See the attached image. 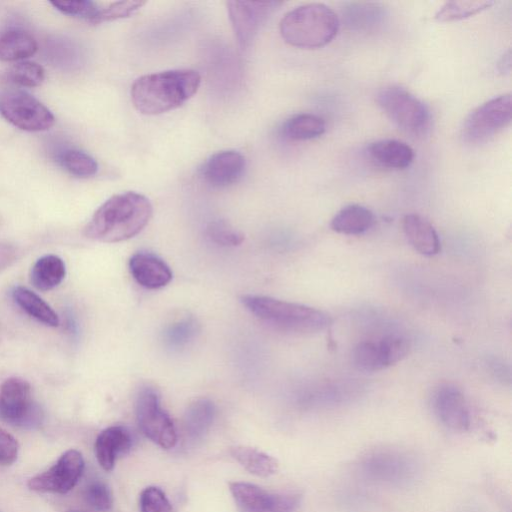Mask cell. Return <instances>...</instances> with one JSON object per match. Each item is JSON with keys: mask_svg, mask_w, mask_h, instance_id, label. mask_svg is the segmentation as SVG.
<instances>
[{"mask_svg": "<svg viewBox=\"0 0 512 512\" xmlns=\"http://www.w3.org/2000/svg\"><path fill=\"white\" fill-rule=\"evenodd\" d=\"M0 115L13 126L28 132L46 131L55 123L54 115L43 103L19 89L0 92Z\"/></svg>", "mask_w": 512, "mask_h": 512, "instance_id": "obj_7", "label": "cell"}, {"mask_svg": "<svg viewBox=\"0 0 512 512\" xmlns=\"http://www.w3.org/2000/svg\"><path fill=\"white\" fill-rule=\"evenodd\" d=\"M141 512H173L165 493L158 487H146L140 495Z\"/></svg>", "mask_w": 512, "mask_h": 512, "instance_id": "obj_36", "label": "cell"}, {"mask_svg": "<svg viewBox=\"0 0 512 512\" xmlns=\"http://www.w3.org/2000/svg\"><path fill=\"white\" fill-rule=\"evenodd\" d=\"M404 234L419 253L432 256L440 251L439 236L432 224L418 214H407L402 221Z\"/></svg>", "mask_w": 512, "mask_h": 512, "instance_id": "obj_19", "label": "cell"}, {"mask_svg": "<svg viewBox=\"0 0 512 512\" xmlns=\"http://www.w3.org/2000/svg\"><path fill=\"white\" fill-rule=\"evenodd\" d=\"M494 4L491 0L448 1L436 12L435 19L441 22L461 20L471 17Z\"/></svg>", "mask_w": 512, "mask_h": 512, "instance_id": "obj_28", "label": "cell"}, {"mask_svg": "<svg viewBox=\"0 0 512 512\" xmlns=\"http://www.w3.org/2000/svg\"><path fill=\"white\" fill-rule=\"evenodd\" d=\"M8 78L21 87H38L45 79L43 67L35 62L22 61L14 64L8 71Z\"/></svg>", "mask_w": 512, "mask_h": 512, "instance_id": "obj_31", "label": "cell"}, {"mask_svg": "<svg viewBox=\"0 0 512 512\" xmlns=\"http://www.w3.org/2000/svg\"><path fill=\"white\" fill-rule=\"evenodd\" d=\"M60 163L70 174L81 178L91 177L98 170L96 160L89 154L77 149L64 151L60 155Z\"/></svg>", "mask_w": 512, "mask_h": 512, "instance_id": "obj_29", "label": "cell"}, {"mask_svg": "<svg viewBox=\"0 0 512 512\" xmlns=\"http://www.w3.org/2000/svg\"><path fill=\"white\" fill-rule=\"evenodd\" d=\"M373 212L358 204L343 207L331 220V228L345 235H359L369 230L374 224Z\"/></svg>", "mask_w": 512, "mask_h": 512, "instance_id": "obj_22", "label": "cell"}, {"mask_svg": "<svg viewBox=\"0 0 512 512\" xmlns=\"http://www.w3.org/2000/svg\"><path fill=\"white\" fill-rule=\"evenodd\" d=\"M280 34L291 46L303 49L320 48L337 34V14L322 3H309L287 12L280 21Z\"/></svg>", "mask_w": 512, "mask_h": 512, "instance_id": "obj_4", "label": "cell"}, {"mask_svg": "<svg viewBox=\"0 0 512 512\" xmlns=\"http://www.w3.org/2000/svg\"><path fill=\"white\" fill-rule=\"evenodd\" d=\"M432 406L439 421L447 428L458 432L469 429V406L465 396L456 386L441 385L434 393Z\"/></svg>", "mask_w": 512, "mask_h": 512, "instance_id": "obj_15", "label": "cell"}, {"mask_svg": "<svg viewBox=\"0 0 512 512\" xmlns=\"http://www.w3.org/2000/svg\"><path fill=\"white\" fill-rule=\"evenodd\" d=\"M361 466L368 477L392 484L407 482L416 472L415 463L410 457L389 450L367 455Z\"/></svg>", "mask_w": 512, "mask_h": 512, "instance_id": "obj_14", "label": "cell"}, {"mask_svg": "<svg viewBox=\"0 0 512 512\" xmlns=\"http://www.w3.org/2000/svg\"><path fill=\"white\" fill-rule=\"evenodd\" d=\"M0 420L12 426L34 429L43 421V411L33 399L30 384L10 377L0 386Z\"/></svg>", "mask_w": 512, "mask_h": 512, "instance_id": "obj_6", "label": "cell"}, {"mask_svg": "<svg viewBox=\"0 0 512 512\" xmlns=\"http://www.w3.org/2000/svg\"><path fill=\"white\" fill-rule=\"evenodd\" d=\"M510 94L494 97L473 110L465 119L462 138L470 144L487 142L511 122Z\"/></svg>", "mask_w": 512, "mask_h": 512, "instance_id": "obj_8", "label": "cell"}, {"mask_svg": "<svg viewBox=\"0 0 512 512\" xmlns=\"http://www.w3.org/2000/svg\"><path fill=\"white\" fill-rule=\"evenodd\" d=\"M230 453L244 469L256 476L269 477L278 470V461L256 448L237 445L230 449Z\"/></svg>", "mask_w": 512, "mask_h": 512, "instance_id": "obj_26", "label": "cell"}, {"mask_svg": "<svg viewBox=\"0 0 512 512\" xmlns=\"http://www.w3.org/2000/svg\"><path fill=\"white\" fill-rule=\"evenodd\" d=\"M376 102L400 129L414 136L423 135L430 125L427 106L407 89L390 85L381 88Z\"/></svg>", "mask_w": 512, "mask_h": 512, "instance_id": "obj_5", "label": "cell"}, {"mask_svg": "<svg viewBox=\"0 0 512 512\" xmlns=\"http://www.w3.org/2000/svg\"><path fill=\"white\" fill-rule=\"evenodd\" d=\"M68 512H77V511L71 510V511H68Z\"/></svg>", "mask_w": 512, "mask_h": 512, "instance_id": "obj_39", "label": "cell"}, {"mask_svg": "<svg viewBox=\"0 0 512 512\" xmlns=\"http://www.w3.org/2000/svg\"><path fill=\"white\" fill-rule=\"evenodd\" d=\"M410 350L409 340L399 334H390L377 340L359 342L353 351V363L364 372H376L396 364Z\"/></svg>", "mask_w": 512, "mask_h": 512, "instance_id": "obj_10", "label": "cell"}, {"mask_svg": "<svg viewBox=\"0 0 512 512\" xmlns=\"http://www.w3.org/2000/svg\"><path fill=\"white\" fill-rule=\"evenodd\" d=\"M152 216V205L144 195L129 191L113 195L92 215L84 235L92 240L115 243L141 232Z\"/></svg>", "mask_w": 512, "mask_h": 512, "instance_id": "obj_1", "label": "cell"}, {"mask_svg": "<svg viewBox=\"0 0 512 512\" xmlns=\"http://www.w3.org/2000/svg\"><path fill=\"white\" fill-rule=\"evenodd\" d=\"M198 332V324L193 317H184L171 323L164 332L165 343L179 349L189 344Z\"/></svg>", "mask_w": 512, "mask_h": 512, "instance_id": "obj_30", "label": "cell"}, {"mask_svg": "<svg viewBox=\"0 0 512 512\" xmlns=\"http://www.w3.org/2000/svg\"><path fill=\"white\" fill-rule=\"evenodd\" d=\"M144 4V1L113 2L104 8H99L96 16L92 19L90 23L100 24L103 22L129 17L132 14H134L138 9H140Z\"/></svg>", "mask_w": 512, "mask_h": 512, "instance_id": "obj_32", "label": "cell"}, {"mask_svg": "<svg viewBox=\"0 0 512 512\" xmlns=\"http://www.w3.org/2000/svg\"><path fill=\"white\" fill-rule=\"evenodd\" d=\"M18 256V249L8 243H0V271L10 266Z\"/></svg>", "mask_w": 512, "mask_h": 512, "instance_id": "obj_38", "label": "cell"}, {"mask_svg": "<svg viewBox=\"0 0 512 512\" xmlns=\"http://www.w3.org/2000/svg\"><path fill=\"white\" fill-rule=\"evenodd\" d=\"M129 270L134 280L147 289L162 288L172 279V271L166 262L150 252L133 254Z\"/></svg>", "mask_w": 512, "mask_h": 512, "instance_id": "obj_17", "label": "cell"}, {"mask_svg": "<svg viewBox=\"0 0 512 512\" xmlns=\"http://www.w3.org/2000/svg\"><path fill=\"white\" fill-rule=\"evenodd\" d=\"M19 452L17 440L6 430L0 428V466L13 464Z\"/></svg>", "mask_w": 512, "mask_h": 512, "instance_id": "obj_37", "label": "cell"}, {"mask_svg": "<svg viewBox=\"0 0 512 512\" xmlns=\"http://www.w3.org/2000/svg\"><path fill=\"white\" fill-rule=\"evenodd\" d=\"M38 44L28 32L9 29L0 33V61H18L36 53Z\"/></svg>", "mask_w": 512, "mask_h": 512, "instance_id": "obj_24", "label": "cell"}, {"mask_svg": "<svg viewBox=\"0 0 512 512\" xmlns=\"http://www.w3.org/2000/svg\"><path fill=\"white\" fill-rule=\"evenodd\" d=\"M50 4L63 14L86 19L89 22L96 16L99 7L89 0L78 1H51Z\"/></svg>", "mask_w": 512, "mask_h": 512, "instance_id": "obj_35", "label": "cell"}, {"mask_svg": "<svg viewBox=\"0 0 512 512\" xmlns=\"http://www.w3.org/2000/svg\"><path fill=\"white\" fill-rule=\"evenodd\" d=\"M241 302L259 320L285 332L318 333L332 324L327 313L299 303L262 295H244Z\"/></svg>", "mask_w": 512, "mask_h": 512, "instance_id": "obj_3", "label": "cell"}, {"mask_svg": "<svg viewBox=\"0 0 512 512\" xmlns=\"http://www.w3.org/2000/svg\"><path fill=\"white\" fill-rule=\"evenodd\" d=\"M276 1H229L227 10L239 47L248 49L263 23L277 9Z\"/></svg>", "mask_w": 512, "mask_h": 512, "instance_id": "obj_13", "label": "cell"}, {"mask_svg": "<svg viewBox=\"0 0 512 512\" xmlns=\"http://www.w3.org/2000/svg\"><path fill=\"white\" fill-rule=\"evenodd\" d=\"M87 504L98 512H108L112 509L113 498L109 487L100 480L91 481L84 490Z\"/></svg>", "mask_w": 512, "mask_h": 512, "instance_id": "obj_33", "label": "cell"}, {"mask_svg": "<svg viewBox=\"0 0 512 512\" xmlns=\"http://www.w3.org/2000/svg\"><path fill=\"white\" fill-rule=\"evenodd\" d=\"M326 129L325 120L312 113H301L289 118L283 125V135L294 141L310 140L321 136Z\"/></svg>", "mask_w": 512, "mask_h": 512, "instance_id": "obj_27", "label": "cell"}, {"mask_svg": "<svg viewBox=\"0 0 512 512\" xmlns=\"http://www.w3.org/2000/svg\"><path fill=\"white\" fill-rule=\"evenodd\" d=\"M206 234L212 242L225 247L238 246L244 240V236L241 232L223 221L211 222L207 226Z\"/></svg>", "mask_w": 512, "mask_h": 512, "instance_id": "obj_34", "label": "cell"}, {"mask_svg": "<svg viewBox=\"0 0 512 512\" xmlns=\"http://www.w3.org/2000/svg\"><path fill=\"white\" fill-rule=\"evenodd\" d=\"M199 73L192 69L167 70L143 75L131 86V100L145 115H158L180 107L198 90Z\"/></svg>", "mask_w": 512, "mask_h": 512, "instance_id": "obj_2", "label": "cell"}, {"mask_svg": "<svg viewBox=\"0 0 512 512\" xmlns=\"http://www.w3.org/2000/svg\"><path fill=\"white\" fill-rule=\"evenodd\" d=\"M84 470L82 454L75 449L67 450L46 471L28 481V487L39 493L66 494L79 481Z\"/></svg>", "mask_w": 512, "mask_h": 512, "instance_id": "obj_11", "label": "cell"}, {"mask_svg": "<svg viewBox=\"0 0 512 512\" xmlns=\"http://www.w3.org/2000/svg\"><path fill=\"white\" fill-rule=\"evenodd\" d=\"M245 158L237 151H221L210 156L201 174L212 186L224 187L237 182L245 170Z\"/></svg>", "mask_w": 512, "mask_h": 512, "instance_id": "obj_16", "label": "cell"}, {"mask_svg": "<svg viewBox=\"0 0 512 512\" xmlns=\"http://www.w3.org/2000/svg\"><path fill=\"white\" fill-rule=\"evenodd\" d=\"M136 418L143 434L163 449L177 442L173 421L160 405L158 393L151 387L142 388L136 398Z\"/></svg>", "mask_w": 512, "mask_h": 512, "instance_id": "obj_9", "label": "cell"}, {"mask_svg": "<svg viewBox=\"0 0 512 512\" xmlns=\"http://www.w3.org/2000/svg\"><path fill=\"white\" fill-rule=\"evenodd\" d=\"M229 490L241 512H294L300 503L298 495L273 493L246 482H231Z\"/></svg>", "mask_w": 512, "mask_h": 512, "instance_id": "obj_12", "label": "cell"}, {"mask_svg": "<svg viewBox=\"0 0 512 512\" xmlns=\"http://www.w3.org/2000/svg\"><path fill=\"white\" fill-rule=\"evenodd\" d=\"M132 445V437L123 426H110L96 438L94 450L99 465L106 471L114 468L119 454L125 453Z\"/></svg>", "mask_w": 512, "mask_h": 512, "instance_id": "obj_18", "label": "cell"}, {"mask_svg": "<svg viewBox=\"0 0 512 512\" xmlns=\"http://www.w3.org/2000/svg\"><path fill=\"white\" fill-rule=\"evenodd\" d=\"M215 405L206 398L191 402L184 414L183 430L187 439L197 441L204 437L215 418Z\"/></svg>", "mask_w": 512, "mask_h": 512, "instance_id": "obj_21", "label": "cell"}, {"mask_svg": "<svg viewBox=\"0 0 512 512\" xmlns=\"http://www.w3.org/2000/svg\"><path fill=\"white\" fill-rule=\"evenodd\" d=\"M368 155L376 164L389 169H405L414 160V150L407 143L395 139L371 143Z\"/></svg>", "mask_w": 512, "mask_h": 512, "instance_id": "obj_20", "label": "cell"}, {"mask_svg": "<svg viewBox=\"0 0 512 512\" xmlns=\"http://www.w3.org/2000/svg\"><path fill=\"white\" fill-rule=\"evenodd\" d=\"M14 302L29 316L48 326L57 327L59 317L57 313L40 296L30 289L17 286L12 291Z\"/></svg>", "mask_w": 512, "mask_h": 512, "instance_id": "obj_25", "label": "cell"}, {"mask_svg": "<svg viewBox=\"0 0 512 512\" xmlns=\"http://www.w3.org/2000/svg\"><path fill=\"white\" fill-rule=\"evenodd\" d=\"M65 263L57 255L40 257L30 271V282L40 291H49L57 287L65 278Z\"/></svg>", "mask_w": 512, "mask_h": 512, "instance_id": "obj_23", "label": "cell"}]
</instances>
